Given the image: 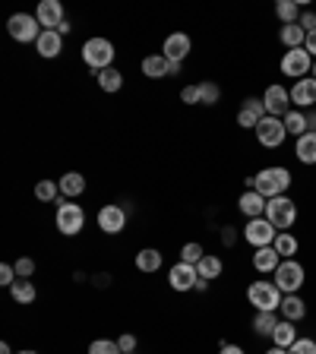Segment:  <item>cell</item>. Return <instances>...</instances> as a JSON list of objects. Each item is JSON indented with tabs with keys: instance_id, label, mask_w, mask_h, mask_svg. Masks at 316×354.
<instances>
[{
	"instance_id": "6da1fadb",
	"label": "cell",
	"mask_w": 316,
	"mask_h": 354,
	"mask_svg": "<svg viewBox=\"0 0 316 354\" xmlns=\"http://www.w3.org/2000/svg\"><path fill=\"white\" fill-rule=\"evenodd\" d=\"M291 187V171L282 165L275 168H263L259 174H253V190L263 193L266 199H275V197H285V190Z\"/></svg>"
},
{
	"instance_id": "7a4b0ae2",
	"label": "cell",
	"mask_w": 316,
	"mask_h": 354,
	"mask_svg": "<svg viewBox=\"0 0 316 354\" xmlns=\"http://www.w3.org/2000/svg\"><path fill=\"white\" fill-rule=\"evenodd\" d=\"M282 297H285L282 288L269 279L250 281V288H247V301L253 304V310H278V307H282Z\"/></svg>"
},
{
	"instance_id": "3957f363",
	"label": "cell",
	"mask_w": 316,
	"mask_h": 354,
	"mask_svg": "<svg viewBox=\"0 0 316 354\" xmlns=\"http://www.w3.org/2000/svg\"><path fill=\"white\" fill-rule=\"evenodd\" d=\"M114 45L108 42V38H89V42L83 45V60L92 66V73H98V70H108L111 64H114Z\"/></svg>"
},
{
	"instance_id": "277c9868",
	"label": "cell",
	"mask_w": 316,
	"mask_h": 354,
	"mask_svg": "<svg viewBox=\"0 0 316 354\" xmlns=\"http://www.w3.org/2000/svg\"><path fill=\"white\" fill-rule=\"evenodd\" d=\"M7 32H10V38H16L19 45H29V42H38V35H42L44 29L32 13H13V16L7 19Z\"/></svg>"
},
{
	"instance_id": "5b68a950",
	"label": "cell",
	"mask_w": 316,
	"mask_h": 354,
	"mask_svg": "<svg viewBox=\"0 0 316 354\" xmlns=\"http://www.w3.org/2000/svg\"><path fill=\"white\" fill-rule=\"evenodd\" d=\"M272 275H275L272 281L282 288V294H298L300 285H304V279H307V272H304V266H300L298 260H282Z\"/></svg>"
},
{
	"instance_id": "8992f818",
	"label": "cell",
	"mask_w": 316,
	"mask_h": 354,
	"mask_svg": "<svg viewBox=\"0 0 316 354\" xmlns=\"http://www.w3.org/2000/svg\"><path fill=\"white\" fill-rule=\"evenodd\" d=\"M266 218H269V222H272L278 231L291 228V225L298 222V203H294L291 197H275V199H269Z\"/></svg>"
},
{
	"instance_id": "52a82bcc",
	"label": "cell",
	"mask_w": 316,
	"mask_h": 354,
	"mask_svg": "<svg viewBox=\"0 0 316 354\" xmlns=\"http://www.w3.org/2000/svg\"><path fill=\"white\" fill-rule=\"evenodd\" d=\"M275 238H278V228H275L272 222H269L266 215L263 218H250L247 228H243V240H247L250 247H272Z\"/></svg>"
},
{
	"instance_id": "ba28073f",
	"label": "cell",
	"mask_w": 316,
	"mask_h": 354,
	"mask_svg": "<svg viewBox=\"0 0 316 354\" xmlns=\"http://www.w3.org/2000/svg\"><path fill=\"white\" fill-rule=\"evenodd\" d=\"M60 206H57V231L60 234H67V238H73V234H79L85 225V212L76 203H67V199H57Z\"/></svg>"
},
{
	"instance_id": "9c48e42d",
	"label": "cell",
	"mask_w": 316,
	"mask_h": 354,
	"mask_svg": "<svg viewBox=\"0 0 316 354\" xmlns=\"http://www.w3.org/2000/svg\"><path fill=\"white\" fill-rule=\"evenodd\" d=\"M278 66H282L285 76H291L298 83V79H307V73H313V58L307 54V48H294V51H285Z\"/></svg>"
},
{
	"instance_id": "30bf717a",
	"label": "cell",
	"mask_w": 316,
	"mask_h": 354,
	"mask_svg": "<svg viewBox=\"0 0 316 354\" xmlns=\"http://www.w3.org/2000/svg\"><path fill=\"white\" fill-rule=\"evenodd\" d=\"M285 136H288V130H285V121H282V117L266 114L263 121H259V127H256V140L263 142L266 149H278V146L285 142Z\"/></svg>"
},
{
	"instance_id": "8fae6325",
	"label": "cell",
	"mask_w": 316,
	"mask_h": 354,
	"mask_svg": "<svg viewBox=\"0 0 316 354\" xmlns=\"http://www.w3.org/2000/svg\"><path fill=\"white\" fill-rule=\"evenodd\" d=\"M263 105H266V114H272V117H285L294 108L291 92L285 89V86H278V83H272L266 92H263Z\"/></svg>"
},
{
	"instance_id": "7c38bea8",
	"label": "cell",
	"mask_w": 316,
	"mask_h": 354,
	"mask_svg": "<svg viewBox=\"0 0 316 354\" xmlns=\"http://www.w3.org/2000/svg\"><path fill=\"white\" fill-rule=\"evenodd\" d=\"M35 19L42 23L44 32H57V25L64 23V3L60 0H42L35 10Z\"/></svg>"
},
{
	"instance_id": "4fadbf2b",
	"label": "cell",
	"mask_w": 316,
	"mask_h": 354,
	"mask_svg": "<svg viewBox=\"0 0 316 354\" xmlns=\"http://www.w3.org/2000/svg\"><path fill=\"white\" fill-rule=\"evenodd\" d=\"M127 225V212L120 206H114V203H108V206L98 209V228L105 231V234H120Z\"/></svg>"
},
{
	"instance_id": "5bb4252c",
	"label": "cell",
	"mask_w": 316,
	"mask_h": 354,
	"mask_svg": "<svg viewBox=\"0 0 316 354\" xmlns=\"http://www.w3.org/2000/svg\"><path fill=\"white\" fill-rule=\"evenodd\" d=\"M196 279H200V272H196V266H190V263H177V266H171V272H168V281H171V288L174 291L196 288Z\"/></svg>"
},
{
	"instance_id": "9a60e30c",
	"label": "cell",
	"mask_w": 316,
	"mask_h": 354,
	"mask_svg": "<svg viewBox=\"0 0 316 354\" xmlns=\"http://www.w3.org/2000/svg\"><path fill=\"white\" fill-rule=\"evenodd\" d=\"M263 117H266V105H263V99H247L243 101V108L237 111V127H243V130H256Z\"/></svg>"
},
{
	"instance_id": "2e32d148",
	"label": "cell",
	"mask_w": 316,
	"mask_h": 354,
	"mask_svg": "<svg viewBox=\"0 0 316 354\" xmlns=\"http://www.w3.org/2000/svg\"><path fill=\"white\" fill-rule=\"evenodd\" d=\"M288 92H291V105L298 108V111H300V108H313L316 105V79H313V76L298 79V83H294Z\"/></svg>"
},
{
	"instance_id": "e0dca14e",
	"label": "cell",
	"mask_w": 316,
	"mask_h": 354,
	"mask_svg": "<svg viewBox=\"0 0 316 354\" xmlns=\"http://www.w3.org/2000/svg\"><path fill=\"white\" fill-rule=\"evenodd\" d=\"M266 206H269V199L263 197V193H256V190H247V193L237 199V209H241L247 218H263Z\"/></svg>"
},
{
	"instance_id": "ac0fdd59",
	"label": "cell",
	"mask_w": 316,
	"mask_h": 354,
	"mask_svg": "<svg viewBox=\"0 0 316 354\" xmlns=\"http://www.w3.org/2000/svg\"><path fill=\"white\" fill-rule=\"evenodd\" d=\"M165 58L168 60H177L181 64L187 54H190V35H183V32H174V35H168L165 38Z\"/></svg>"
},
{
	"instance_id": "d6986e66",
	"label": "cell",
	"mask_w": 316,
	"mask_h": 354,
	"mask_svg": "<svg viewBox=\"0 0 316 354\" xmlns=\"http://www.w3.org/2000/svg\"><path fill=\"white\" fill-rule=\"evenodd\" d=\"M278 310H282V316L288 323H300L304 316H307V304H304V297L300 294H285Z\"/></svg>"
},
{
	"instance_id": "ffe728a7",
	"label": "cell",
	"mask_w": 316,
	"mask_h": 354,
	"mask_svg": "<svg viewBox=\"0 0 316 354\" xmlns=\"http://www.w3.org/2000/svg\"><path fill=\"white\" fill-rule=\"evenodd\" d=\"M294 155L304 165H316V133H304L294 140Z\"/></svg>"
},
{
	"instance_id": "44dd1931",
	"label": "cell",
	"mask_w": 316,
	"mask_h": 354,
	"mask_svg": "<svg viewBox=\"0 0 316 354\" xmlns=\"http://www.w3.org/2000/svg\"><path fill=\"white\" fill-rule=\"evenodd\" d=\"M35 48H38V54H42L44 60H54L60 54V48H64V38H60L57 32H42L38 42H35Z\"/></svg>"
},
{
	"instance_id": "7402d4cb",
	"label": "cell",
	"mask_w": 316,
	"mask_h": 354,
	"mask_svg": "<svg viewBox=\"0 0 316 354\" xmlns=\"http://www.w3.org/2000/svg\"><path fill=\"white\" fill-rule=\"evenodd\" d=\"M278 263H282V256L275 253V247H259L256 253H253V269L256 272H275Z\"/></svg>"
},
{
	"instance_id": "603a6c76",
	"label": "cell",
	"mask_w": 316,
	"mask_h": 354,
	"mask_svg": "<svg viewBox=\"0 0 316 354\" xmlns=\"http://www.w3.org/2000/svg\"><path fill=\"white\" fill-rule=\"evenodd\" d=\"M278 323H282V320L275 316V310H256V316H253V332H256V336L272 338V332H275Z\"/></svg>"
},
{
	"instance_id": "cb8c5ba5",
	"label": "cell",
	"mask_w": 316,
	"mask_h": 354,
	"mask_svg": "<svg viewBox=\"0 0 316 354\" xmlns=\"http://www.w3.org/2000/svg\"><path fill=\"white\" fill-rule=\"evenodd\" d=\"M168 66H171V60H168L165 54H152V58L142 60V73L149 76V79H165Z\"/></svg>"
},
{
	"instance_id": "d4e9b609",
	"label": "cell",
	"mask_w": 316,
	"mask_h": 354,
	"mask_svg": "<svg viewBox=\"0 0 316 354\" xmlns=\"http://www.w3.org/2000/svg\"><path fill=\"white\" fill-rule=\"evenodd\" d=\"M282 121H285V130L291 133L294 140H298V136H304V133H310L307 114H304V111H298V108H291V111H288V114H285Z\"/></svg>"
},
{
	"instance_id": "484cf974",
	"label": "cell",
	"mask_w": 316,
	"mask_h": 354,
	"mask_svg": "<svg viewBox=\"0 0 316 354\" xmlns=\"http://www.w3.org/2000/svg\"><path fill=\"white\" fill-rule=\"evenodd\" d=\"M278 38H282V45L288 51H294V48H304V42H307V32H304V29L294 23V25H282Z\"/></svg>"
},
{
	"instance_id": "4316f807",
	"label": "cell",
	"mask_w": 316,
	"mask_h": 354,
	"mask_svg": "<svg viewBox=\"0 0 316 354\" xmlns=\"http://www.w3.org/2000/svg\"><path fill=\"white\" fill-rule=\"evenodd\" d=\"M60 193H64V197H79V193H85V177L79 171H67L60 177Z\"/></svg>"
},
{
	"instance_id": "83f0119b",
	"label": "cell",
	"mask_w": 316,
	"mask_h": 354,
	"mask_svg": "<svg viewBox=\"0 0 316 354\" xmlns=\"http://www.w3.org/2000/svg\"><path fill=\"white\" fill-rule=\"evenodd\" d=\"M294 342H298V329H294V323L282 320L278 326H275V332H272V345H278V348H291Z\"/></svg>"
},
{
	"instance_id": "f1b7e54d",
	"label": "cell",
	"mask_w": 316,
	"mask_h": 354,
	"mask_svg": "<svg viewBox=\"0 0 316 354\" xmlns=\"http://www.w3.org/2000/svg\"><path fill=\"white\" fill-rule=\"evenodd\" d=\"M275 253L282 256V260H294V253H298V238L294 234H288V231H278V238H275Z\"/></svg>"
},
{
	"instance_id": "f546056e",
	"label": "cell",
	"mask_w": 316,
	"mask_h": 354,
	"mask_svg": "<svg viewBox=\"0 0 316 354\" xmlns=\"http://www.w3.org/2000/svg\"><path fill=\"white\" fill-rule=\"evenodd\" d=\"M222 269H225V266H222V256H202L200 263H196V272H200V279H218V275H222Z\"/></svg>"
},
{
	"instance_id": "4dcf8cb0",
	"label": "cell",
	"mask_w": 316,
	"mask_h": 354,
	"mask_svg": "<svg viewBox=\"0 0 316 354\" xmlns=\"http://www.w3.org/2000/svg\"><path fill=\"white\" fill-rule=\"evenodd\" d=\"M136 269L140 272H158L161 269V253L152 250V247L140 250V253H136Z\"/></svg>"
},
{
	"instance_id": "1f68e13d",
	"label": "cell",
	"mask_w": 316,
	"mask_h": 354,
	"mask_svg": "<svg viewBox=\"0 0 316 354\" xmlns=\"http://www.w3.org/2000/svg\"><path fill=\"white\" fill-rule=\"evenodd\" d=\"M92 76H98V86L105 92H120V86H124V76H120V70H114V66L98 70V73H92Z\"/></svg>"
},
{
	"instance_id": "d6a6232c",
	"label": "cell",
	"mask_w": 316,
	"mask_h": 354,
	"mask_svg": "<svg viewBox=\"0 0 316 354\" xmlns=\"http://www.w3.org/2000/svg\"><path fill=\"white\" fill-rule=\"evenodd\" d=\"M10 294H13L16 304H32L35 301V285L29 279H16V285L10 288Z\"/></svg>"
},
{
	"instance_id": "836d02e7",
	"label": "cell",
	"mask_w": 316,
	"mask_h": 354,
	"mask_svg": "<svg viewBox=\"0 0 316 354\" xmlns=\"http://www.w3.org/2000/svg\"><path fill=\"white\" fill-rule=\"evenodd\" d=\"M275 16L282 19V25H294L300 19L298 3H294V0H278V3H275Z\"/></svg>"
},
{
	"instance_id": "e575fe53",
	"label": "cell",
	"mask_w": 316,
	"mask_h": 354,
	"mask_svg": "<svg viewBox=\"0 0 316 354\" xmlns=\"http://www.w3.org/2000/svg\"><path fill=\"white\" fill-rule=\"evenodd\" d=\"M57 190L60 184H51V181H42V184H35V197L42 199V203H57Z\"/></svg>"
},
{
	"instance_id": "d590c367",
	"label": "cell",
	"mask_w": 316,
	"mask_h": 354,
	"mask_svg": "<svg viewBox=\"0 0 316 354\" xmlns=\"http://www.w3.org/2000/svg\"><path fill=\"white\" fill-rule=\"evenodd\" d=\"M218 99H222V89H218L215 83H200V105L212 108V105H218Z\"/></svg>"
},
{
	"instance_id": "8d00e7d4",
	"label": "cell",
	"mask_w": 316,
	"mask_h": 354,
	"mask_svg": "<svg viewBox=\"0 0 316 354\" xmlns=\"http://www.w3.org/2000/svg\"><path fill=\"white\" fill-rule=\"evenodd\" d=\"M89 354H124V351H120V345L111 342V338H95L89 345Z\"/></svg>"
},
{
	"instance_id": "74e56055",
	"label": "cell",
	"mask_w": 316,
	"mask_h": 354,
	"mask_svg": "<svg viewBox=\"0 0 316 354\" xmlns=\"http://www.w3.org/2000/svg\"><path fill=\"white\" fill-rule=\"evenodd\" d=\"M202 256H206V253H202V247H200V244H183V247H181V263H190V266H196V263H200V260H202Z\"/></svg>"
},
{
	"instance_id": "f35d334b",
	"label": "cell",
	"mask_w": 316,
	"mask_h": 354,
	"mask_svg": "<svg viewBox=\"0 0 316 354\" xmlns=\"http://www.w3.org/2000/svg\"><path fill=\"white\" fill-rule=\"evenodd\" d=\"M288 354H316V342L313 338H298V342L288 348Z\"/></svg>"
},
{
	"instance_id": "ab89813d",
	"label": "cell",
	"mask_w": 316,
	"mask_h": 354,
	"mask_svg": "<svg viewBox=\"0 0 316 354\" xmlns=\"http://www.w3.org/2000/svg\"><path fill=\"white\" fill-rule=\"evenodd\" d=\"M13 269H16L19 279H29V275L35 272V260H29V256H19L16 263H13Z\"/></svg>"
},
{
	"instance_id": "60d3db41",
	"label": "cell",
	"mask_w": 316,
	"mask_h": 354,
	"mask_svg": "<svg viewBox=\"0 0 316 354\" xmlns=\"http://www.w3.org/2000/svg\"><path fill=\"white\" fill-rule=\"evenodd\" d=\"M16 279H19V275H16V269H13L10 263L0 266V285H3V288H13V285H16Z\"/></svg>"
},
{
	"instance_id": "b9f144b4",
	"label": "cell",
	"mask_w": 316,
	"mask_h": 354,
	"mask_svg": "<svg viewBox=\"0 0 316 354\" xmlns=\"http://www.w3.org/2000/svg\"><path fill=\"white\" fill-rule=\"evenodd\" d=\"M181 101L183 105H200V86H183Z\"/></svg>"
},
{
	"instance_id": "7bdbcfd3",
	"label": "cell",
	"mask_w": 316,
	"mask_h": 354,
	"mask_svg": "<svg viewBox=\"0 0 316 354\" xmlns=\"http://www.w3.org/2000/svg\"><path fill=\"white\" fill-rule=\"evenodd\" d=\"M298 25H300V29H304V32H316V13H310V10H307V13H300V19H298Z\"/></svg>"
},
{
	"instance_id": "ee69618b",
	"label": "cell",
	"mask_w": 316,
	"mask_h": 354,
	"mask_svg": "<svg viewBox=\"0 0 316 354\" xmlns=\"http://www.w3.org/2000/svg\"><path fill=\"white\" fill-rule=\"evenodd\" d=\"M117 345H120V351H124V354H133V348H136V336H130V332H127V336L117 338Z\"/></svg>"
},
{
	"instance_id": "f6af8a7d",
	"label": "cell",
	"mask_w": 316,
	"mask_h": 354,
	"mask_svg": "<svg viewBox=\"0 0 316 354\" xmlns=\"http://www.w3.org/2000/svg\"><path fill=\"white\" fill-rule=\"evenodd\" d=\"M304 48H307V54L316 60V32H310V35H307V42H304Z\"/></svg>"
},
{
	"instance_id": "bcb514c9",
	"label": "cell",
	"mask_w": 316,
	"mask_h": 354,
	"mask_svg": "<svg viewBox=\"0 0 316 354\" xmlns=\"http://www.w3.org/2000/svg\"><path fill=\"white\" fill-rule=\"evenodd\" d=\"M218 354H247L241 345H222L218 348Z\"/></svg>"
},
{
	"instance_id": "7dc6e473",
	"label": "cell",
	"mask_w": 316,
	"mask_h": 354,
	"mask_svg": "<svg viewBox=\"0 0 316 354\" xmlns=\"http://www.w3.org/2000/svg\"><path fill=\"white\" fill-rule=\"evenodd\" d=\"M70 29H73V25H70V19H64V23L57 25V35L64 38V35H70Z\"/></svg>"
},
{
	"instance_id": "c3c4849f",
	"label": "cell",
	"mask_w": 316,
	"mask_h": 354,
	"mask_svg": "<svg viewBox=\"0 0 316 354\" xmlns=\"http://www.w3.org/2000/svg\"><path fill=\"white\" fill-rule=\"evenodd\" d=\"M307 127H310V133H316V111L307 114Z\"/></svg>"
},
{
	"instance_id": "681fc988",
	"label": "cell",
	"mask_w": 316,
	"mask_h": 354,
	"mask_svg": "<svg viewBox=\"0 0 316 354\" xmlns=\"http://www.w3.org/2000/svg\"><path fill=\"white\" fill-rule=\"evenodd\" d=\"M181 73V64H177V60H171V66H168V76H177Z\"/></svg>"
},
{
	"instance_id": "f907efd6",
	"label": "cell",
	"mask_w": 316,
	"mask_h": 354,
	"mask_svg": "<svg viewBox=\"0 0 316 354\" xmlns=\"http://www.w3.org/2000/svg\"><path fill=\"white\" fill-rule=\"evenodd\" d=\"M209 288V279H196V291H206Z\"/></svg>"
},
{
	"instance_id": "816d5d0a",
	"label": "cell",
	"mask_w": 316,
	"mask_h": 354,
	"mask_svg": "<svg viewBox=\"0 0 316 354\" xmlns=\"http://www.w3.org/2000/svg\"><path fill=\"white\" fill-rule=\"evenodd\" d=\"M266 354H288V348H278V345H272Z\"/></svg>"
},
{
	"instance_id": "f5cc1de1",
	"label": "cell",
	"mask_w": 316,
	"mask_h": 354,
	"mask_svg": "<svg viewBox=\"0 0 316 354\" xmlns=\"http://www.w3.org/2000/svg\"><path fill=\"white\" fill-rule=\"evenodd\" d=\"M0 354H16V351H13V348H10L7 342H3V345H0Z\"/></svg>"
},
{
	"instance_id": "db71d44e",
	"label": "cell",
	"mask_w": 316,
	"mask_h": 354,
	"mask_svg": "<svg viewBox=\"0 0 316 354\" xmlns=\"http://www.w3.org/2000/svg\"><path fill=\"white\" fill-rule=\"evenodd\" d=\"M16 354H38V351H16Z\"/></svg>"
},
{
	"instance_id": "11a10c76",
	"label": "cell",
	"mask_w": 316,
	"mask_h": 354,
	"mask_svg": "<svg viewBox=\"0 0 316 354\" xmlns=\"http://www.w3.org/2000/svg\"><path fill=\"white\" fill-rule=\"evenodd\" d=\"M313 79H316V60H313Z\"/></svg>"
}]
</instances>
